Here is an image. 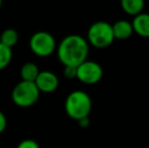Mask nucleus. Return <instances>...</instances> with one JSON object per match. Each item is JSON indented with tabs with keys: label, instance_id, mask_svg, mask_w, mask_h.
<instances>
[{
	"label": "nucleus",
	"instance_id": "3",
	"mask_svg": "<svg viewBox=\"0 0 149 148\" xmlns=\"http://www.w3.org/2000/svg\"><path fill=\"white\" fill-rule=\"evenodd\" d=\"M87 43L96 49H106L115 41L112 24L98 20L91 24L87 31Z\"/></svg>",
	"mask_w": 149,
	"mask_h": 148
},
{
	"label": "nucleus",
	"instance_id": "11",
	"mask_svg": "<svg viewBox=\"0 0 149 148\" xmlns=\"http://www.w3.org/2000/svg\"><path fill=\"white\" fill-rule=\"evenodd\" d=\"M39 73V67L33 62H26L20 68V77H22V80L24 81L35 82Z\"/></svg>",
	"mask_w": 149,
	"mask_h": 148
},
{
	"label": "nucleus",
	"instance_id": "1",
	"mask_svg": "<svg viewBox=\"0 0 149 148\" xmlns=\"http://www.w3.org/2000/svg\"><path fill=\"white\" fill-rule=\"evenodd\" d=\"M89 45L86 39L79 35L65 37L57 47L58 59L63 66L77 67L87 60Z\"/></svg>",
	"mask_w": 149,
	"mask_h": 148
},
{
	"label": "nucleus",
	"instance_id": "12",
	"mask_svg": "<svg viewBox=\"0 0 149 148\" xmlns=\"http://www.w3.org/2000/svg\"><path fill=\"white\" fill-rule=\"evenodd\" d=\"M18 42V34L14 28H6L0 36V43L11 49Z\"/></svg>",
	"mask_w": 149,
	"mask_h": 148
},
{
	"label": "nucleus",
	"instance_id": "5",
	"mask_svg": "<svg viewBox=\"0 0 149 148\" xmlns=\"http://www.w3.org/2000/svg\"><path fill=\"white\" fill-rule=\"evenodd\" d=\"M30 49L38 57H48L57 49L55 38L45 31L37 32L30 39Z\"/></svg>",
	"mask_w": 149,
	"mask_h": 148
},
{
	"label": "nucleus",
	"instance_id": "18",
	"mask_svg": "<svg viewBox=\"0 0 149 148\" xmlns=\"http://www.w3.org/2000/svg\"><path fill=\"white\" fill-rule=\"evenodd\" d=\"M2 7V0H0V9H1Z\"/></svg>",
	"mask_w": 149,
	"mask_h": 148
},
{
	"label": "nucleus",
	"instance_id": "2",
	"mask_svg": "<svg viewBox=\"0 0 149 148\" xmlns=\"http://www.w3.org/2000/svg\"><path fill=\"white\" fill-rule=\"evenodd\" d=\"M92 101L89 94L83 90H74L65 99V112L73 120H80L89 116Z\"/></svg>",
	"mask_w": 149,
	"mask_h": 148
},
{
	"label": "nucleus",
	"instance_id": "8",
	"mask_svg": "<svg viewBox=\"0 0 149 148\" xmlns=\"http://www.w3.org/2000/svg\"><path fill=\"white\" fill-rule=\"evenodd\" d=\"M136 35L142 38H149V13L141 12L134 16L131 22Z\"/></svg>",
	"mask_w": 149,
	"mask_h": 148
},
{
	"label": "nucleus",
	"instance_id": "13",
	"mask_svg": "<svg viewBox=\"0 0 149 148\" xmlns=\"http://www.w3.org/2000/svg\"><path fill=\"white\" fill-rule=\"evenodd\" d=\"M12 59V50L0 43V70H3L10 64Z\"/></svg>",
	"mask_w": 149,
	"mask_h": 148
},
{
	"label": "nucleus",
	"instance_id": "7",
	"mask_svg": "<svg viewBox=\"0 0 149 148\" xmlns=\"http://www.w3.org/2000/svg\"><path fill=\"white\" fill-rule=\"evenodd\" d=\"M35 84L37 85L40 92L50 93L57 90L59 86V79L57 75L52 71H40L37 79L35 80Z\"/></svg>",
	"mask_w": 149,
	"mask_h": 148
},
{
	"label": "nucleus",
	"instance_id": "9",
	"mask_svg": "<svg viewBox=\"0 0 149 148\" xmlns=\"http://www.w3.org/2000/svg\"><path fill=\"white\" fill-rule=\"evenodd\" d=\"M113 34L115 40H128L134 34L133 26L130 22L126 19H120L112 24Z\"/></svg>",
	"mask_w": 149,
	"mask_h": 148
},
{
	"label": "nucleus",
	"instance_id": "17",
	"mask_svg": "<svg viewBox=\"0 0 149 148\" xmlns=\"http://www.w3.org/2000/svg\"><path fill=\"white\" fill-rule=\"evenodd\" d=\"M77 122H78V125L81 127V128H87V127L89 126V124H90V121H89L88 117L80 119V120H78Z\"/></svg>",
	"mask_w": 149,
	"mask_h": 148
},
{
	"label": "nucleus",
	"instance_id": "10",
	"mask_svg": "<svg viewBox=\"0 0 149 148\" xmlns=\"http://www.w3.org/2000/svg\"><path fill=\"white\" fill-rule=\"evenodd\" d=\"M121 7L128 15H137L143 12L145 6V0H120Z\"/></svg>",
	"mask_w": 149,
	"mask_h": 148
},
{
	"label": "nucleus",
	"instance_id": "14",
	"mask_svg": "<svg viewBox=\"0 0 149 148\" xmlns=\"http://www.w3.org/2000/svg\"><path fill=\"white\" fill-rule=\"evenodd\" d=\"M16 148H40V145L38 144L37 141L33 139H26V140H22Z\"/></svg>",
	"mask_w": 149,
	"mask_h": 148
},
{
	"label": "nucleus",
	"instance_id": "15",
	"mask_svg": "<svg viewBox=\"0 0 149 148\" xmlns=\"http://www.w3.org/2000/svg\"><path fill=\"white\" fill-rule=\"evenodd\" d=\"M63 74L67 79H74L76 78V67L73 66H64Z\"/></svg>",
	"mask_w": 149,
	"mask_h": 148
},
{
	"label": "nucleus",
	"instance_id": "6",
	"mask_svg": "<svg viewBox=\"0 0 149 148\" xmlns=\"http://www.w3.org/2000/svg\"><path fill=\"white\" fill-rule=\"evenodd\" d=\"M102 76H104V69L95 61L85 60L76 67V79L84 84H96L102 80Z\"/></svg>",
	"mask_w": 149,
	"mask_h": 148
},
{
	"label": "nucleus",
	"instance_id": "4",
	"mask_svg": "<svg viewBox=\"0 0 149 148\" xmlns=\"http://www.w3.org/2000/svg\"><path fill=\"white\" fill-rule=\"evenodd\" d=\"M40 93L35 82L22 80L12 89L11 99L17 107L30 108L38 101Z\"/></svg>",
	"mask_w": 149,
	"mask_h": 148
},
{
	"label": "nucleus",
	"instance_id": "16",
	"mask_svg": "<svg viewBox=\"0 0 149 148\" xmlns=\"http://www.w3.org/2000/svg\"><path fill=\"white\" fill-rule=\"evenodd\" d=\"M6 124H7V121H6V117L1 111H0V134L5 130Z\"/></svg>",
	"mask_w": 149,
	"mask_h": 148
}]
</instances>
